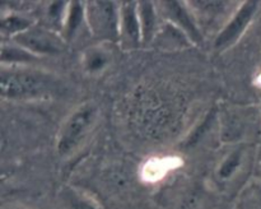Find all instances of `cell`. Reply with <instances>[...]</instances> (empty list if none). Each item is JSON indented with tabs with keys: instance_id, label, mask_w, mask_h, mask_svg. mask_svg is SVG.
I'll return each mask as SVG.
<instances>
[{
	"instance_id": "3",
	"label": "cell",
	"mask_w": 261,
	"mask_h": 209,
	"mask_svg": "<svg viewBox=\"0 0 261 209\" xmlns=\"http://www.w3.org/2000/svg\"><path fill=\"white\" fill-rule=\"evenodd\" d=\"M86 25L101 43L120 42V3L92 0L84 3Z\"/></svg>"
},
{
	"instance_id": "6",
	"label": "cell",
	"mask_w": 261,
	"mask_h": 209,
	"mask_svg": "<svg viewBox=\"0 0 261 209\" xmlns=\"http://www.w3.org/2000/svg\"><path fill=\"white\" fill-rule=\"evenodd\" d=\"M158 10L168 24L173 25L189 40L191 45H201L204 41L203 31L189 7L188 2H160L155 3Z\"/></svg>"
},
{
	"instance_id": "16",
	"label": "cell",
	"mask_w": 261,
	"mask_h": 209,
	"mask_svg": "<svg viewBox=\"0 0 261 209\" xmlns=\"http://www.w3.org/2000/svg\"><path fill=\"white\" fill-rule=\"evenodd\" d=\"M33 24L30 18L24 17L23 14H17V13H7L3 14L2 22H0V30L2 35L5 37H9L12 40L17 35L22 33L23 31L27 30L28 27Z\"/></svg>"
},
{
	"instance_id": "4",
	"label": "cell",
	"mask_w": 261,
	"mask_h": 209,
	"mask_svg": "<svg viewBox=\"0 0 261 209\" xmlns=\"http://www.w3.org/2000/svg\"><path fill=\"white\" fill-rule=\"evenodd\" d=\"M12 42L38 59L60 55L66 47L65 40L59 31L37 23H33L27 30L13 37Z\"/></svg>"
},
{
	"instance_id": "9",
	"label": "cell",
	"mask_w": 261,
	"mask_h": 209,
	"mask_svg": "<svg viewBox=\"0 0 261 209\" xmlns=\"http://www.w3.org/2000/svg\"><path fill=\"white\" fill-rule=\"evenodd\" d=\"M249 148L244 144H239L232 148L219 162L216 168V178L219 184L231 182L242 171L244 165L247 162Z\"/></svg>"
},
{
	"instance_id": "14",
	"label": "cell",
	"mask_w": 261,
	"mask_h": 209,
	"mask_svg": "<svg viewBox=\"0 0 261 209\" xmlns=\"http://www.w3.org/2000/svg\"><path fill=\"white\" fill-rule=\"evenodd\" d=\"M35 55L30 54L15 45L14 42L2 45V66H27L32 61L37 60Z\"/></svg>"
},
{
	"instance_id": "18",
	"label": "cell",
	"mask_w": 261,
	"mask_h": 209,
	"mask_svg": "<svg viewBox=\"0 0 261 209\" xmlns=\"http://www.w3.org/2000/svg\"><path fill=\"white\" fill-rule=\"evenodd\" d=\"M3 209H28V208H25V206H22V205H7Z\"/></svg>"
},
{
	"instance_id": "7",
	"label": "cell",
	"mask_w": 261,
	"mask_h": 209,
	"mask_svg": "<svg viewBox=\"0 0 261 209\" xmlns=\"http://www.w3.org/2000/svg\"><path fill=\"white\" fill-rule=\"evenodd\" d=\"M120 43L125 50H134L143 43L138 3H120Z\"/></svg>"
},
{
	"instance_id": "13",
	"label": "cell",
	"mask_w": 261,
	"mask_h": 209,
	"mask_svg": "<svg viewBox=\"0 0 261 209\" xmlns=\"http://www.w3.org/2000/svg\"><path fill=\"white\" fill-rule=\"evenodd\" d=\"M111 56L103 46H92L87 48L82 56V65L88 74H98L106 69Z\"/></svg>"
},
{
	"instance_id": "1",
	"label": "cell",
	"mask_w": 261,
	"mask_h": 209,
	"mask_svg": "<svg viewBox=\"0 0 261 209\" xmlns=\"http://www.w3.org/2000/svg\"><path fill=\"white\" fill-rule=\"evenodd\" d=\"M63 91V83L54 74L31 66H2L0 94L9 101L50 99Z\"/></svg>"
},
{
	"instance_id": "5",
	"label": "cell",
	"mask_w": 261,
	"mask_h": 209,
	"mask_svg": "<svg viewBox=\"0 0 261 209\" xmlns=\"http://www.w3.org/2000/svg\"><path fill=\"white\" fill-rule=\"evenodd\" d=\"M259 9V3L257 2H242L240 3L237 9L233 14L229 17L226 24L219 30L217 33L216 40H214V50L218 53L228 50L232 46L236 45L242 36L249 30L250 24L254 20Z\"/></svg>"
},
{
	"instance_id": "15",
	"label": "cell",
	"mask_w": 261,
	"mask_h": 209,
	"mask_svg": "<svg viewBox=\"0 0 261 209\" xmlns=\"http://www.w3.org/2000/svg\"><path fill=\"white\" fill-rule=\"evenodd\" d=\"M236 209H261V180L252 178L240 191Z\"/></svg>"
},
{
	"instance_id": "11",
	"label": "cell",
	"mask_w": 261,
	"mask_h": 209,
	"mask_svg": "<svg viewBox=\"0 0 261 209\" xmlns=\"http://www.w3.org/2000/svg\"><path fill=\"white\" fill-rule=\"evenodd\" d=\"M140 25H142L143 43H149L154 40L158 32V7L152 2L138 3Z\"/></svg>"
},
{
	"instance_id": "19",
	"label": "cell",
	"mask_w": 261,
	"mask_h": 209,
	"mask_svg": "<svg viewBox=\"0 0 261 209\" xmlns=\"http://www.w3.org/2000/svg\"><path fill=\"white\" fill-rule=\"evenodd\" d=\"M260 111H261V104H260Z\"/></svg>"
},
{
	"instance_id": "8",
	"label": "cell",
	"mask_w": 261,
	"mask_h": 209,
	"mask_svg": "<svg viewBox=\"0 0 261 209\" xmlns=\"http://www.w3.org/2000/svg\"><path fill=\"white\" fill-rule=\"evenodd\" d=\"M189 7L193 10L199 25L201 24V20L204 25H209L218 20L219 18H226L229 19L231 15H226L227 12H232L239 7V4H233L231 2H221V0H194V2H188Z\"/></svg>"
},
{
	"instance_id": "12",
	"label": "cell",
	"mask_w": 261,
	"mask_h": 209,
	"mask_svg": "<svg viewBox=\"0 0 261 209\" xmlns=\"http://www.w3.org/2000/svg\"><path fill=\"white\" fill-rule=\"evenodd\" d=\"M60 195L61 200L68 209H103V206L93 196L73 186L64 188Z\"/></svg>"
},
{
	"instance_id": "10",
	"label": "cell",
	"mask_w": 261,
	"mask_h": 209,
	"mask_svg": "<svg viewBox=\"0 0 261 209\" xmlns=\"http://www.w3.org/2000/svg\"><path fill=\"white\" fill-rule=\"evenodd\" d=\"M86 24V10H84V3L70 2L66 7L65 15H64L63 25H61L60 33L64 37L65 42H70L74 36L78 33L82 24Z\"/></svg>"
},
{
	"instance_id": "17",
	"label": "cell",
	"mask_w": 261,
	"mask_h": 209,
	"mask_svg": "<svg viewBox=\"0 0 261 209\" xmlns=\"http://www.w3.org/2000/svg\"><path fill=\"white\" fill-rule=\"evenodd\" d=\"M252 175L254 178L261 180V144L256 148L252 158Z\"/></svg>"
},
{
	"instance_id": "2",
	"label": "cell",
	"mask_w": 261,
	"mask_h": 209,
	"mask_svg": "<svg viewBox=\"0 0 261 209\" xmlns=\"http://www.w3.org/2000/svg\"><path fill=\"white\" fill-rule=\"evenodd\" d=\"M97 117L98 107L92 101L83 102L66 116L56 137V153L59 157H69L82 147L96 125Z\"/></svg>"
}]
</instances>
